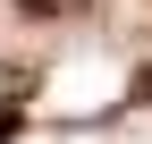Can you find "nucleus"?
<instances>
[{"label": "nucleus", "mask_w": 152, "mask_h": 144, "mask_svg": "<svg viewBox=\"0 0 152 144\" xmlns=\"http://www.w3.org/2000/svg\"><path fill=\"white\" fill-rule=\"evenodd\" d=\"M17 9H26V17H76L85 0H17Z\"/></svg>", "instance_id": "nucleus-1"}, {"label": "nucleus", "mask_w": 152, "mask_h": 144, "mask_svg": "<svg viewBox=\"0 0 152 144\" xmlns=\"http://www.w3.org/2000/svg\"><path fill=\"white\" fill-rule=\"evenodd\" d=\"M17 127H26V110H17V102H0V144H17Z\"/></svg>", "instance_id": "nucleus-2"}, {"label": "nucleus", "mask_w": 152, "mask_h": 144, "mask_svg": "<svg viewBox=\"0 0 152 144\" xmlns=\"http://www.w3.org/2000/svg\"><path fill=\"white\" fill-rule=\"evenodd\" d=\"M135 102H152V68H144V76H135Z\"/></svg>", "instance_id": "nucleus-3"}]
</instances>
